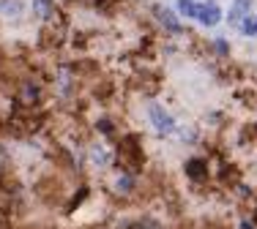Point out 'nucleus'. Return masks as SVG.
<instances>
[{
  "label": "nucleus",
  "mask_w": 257,
  "mask_h": 229,
  "mask_svg": "<svg viewBox=\"0 0 257 229\" xmlns=\"http://www.w3.org/2000/svg\"><path fill=\"white\" fill-rule=\"evenodd\" d=\"M151 120H153V125H156V128H159L161 134L173 131V118H170V115H167V112L161 109V106H156V104L151 106Z\"/></svg>",
  "instance_id": "obj_1"
},
{
  "label": "nucleus",
  "mask_w": 257,
  "mask_h": 229,
  "mask_svg": "<svg viewBox=\"0 0 257 229\" xmlns=\"http://www.w3.org/2000/svg\"><path fill=\"white\" fill-rule=\"evenodd\" d=\"M202 22H208V25H214L216 19H219V8H216V3H208V8H202L200 11Z\"/></svg>",
  "instance_id": "obj_2"
},
{
  "label": "nucleus",
  "mask_w": 257,
  "mask_h": 229,
  "mask_svg": "<svg viewBox=\"0 0 257 229\" xmlns=\"http://www.w3.org/2000/svg\"><path fill=\"white\" fill-rule=\"evenodd\" d=\"M3 11H6V14H20V3H17V0H6V3H3Z\"/></svg>",
  "instance_id": "obj_3"
},
{
  "label": "nucleus",
  "mask_w": 257,
  "mask_h": 229,
  "mask_svg": "<svg viewBox=\"0 0 257 229\" xmlns=\"http://www.w3.org/2000/svg\"><path fill=\"white\" fill-rule=\"evenodd\" d=\"M33 6H36V11H39L41 17H49V0H36Z\"/></svg>",
  "instance_id": "obj_4"
},
{
  "label": "nucleus",
  "mask_w": 257,
  "mask_h": 229,
  "mask_svg": "<svg viewBox=\"0 0 257 229\" xmlns=\"http://www.w3.org/2000/svg\"><path fill=\"white\" fill-rule=\"evenodd\" d=\"M93 161H96V164H101V167H104V164H107V153L101 150V147H96V150H93Z\"/></svg>",
  "instance_id": "obj_5"
},
{
  "label": "nucleus",
  "mask_w": 257,
  "mask_h": 229,
  "mask_svg": "<svg viewBox=\"0 0 257 229\" xmlns=\"http://www.w3.org/2000/svg\"><path fill=\"white\" fill-rule=\"evenodd\" d=\"M246 35H255L257 33V19H246V28H243Z\"/></svg>",
  "instance_id": "obj_6"
},
{
  "label": "nucleus",
  "mask_w": 257,
  "mask_h": 229,
  "mask_svg": "<svg viewBox=\"0 0 257 229\" xmlns=\"http://www.w3.org/2000/svg\"><path fill=\"white\" fill-rule=\"evenodd\" d=\"M181 11H186V14H195V0H181Z\"/></svg>",
  "instance_id": "obj_7"
},
{
  "label": "nucleus",
  "mask_w": 257,
  "mask_h": 229,
  "mask_svg": "<svg viewBox=\"0 0 257 229\" xmlns=\"http://www.w3.org/2000/svg\"><path fill=\"white\" fill-rule=\"evenodd\" d=\"M118 186H120V188H132V180H129V177H120Z\"/></svg>",
  "instance_id": "obj_8"
}]
</instances>
